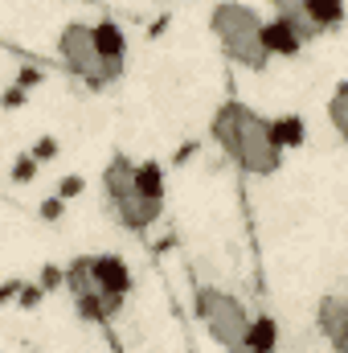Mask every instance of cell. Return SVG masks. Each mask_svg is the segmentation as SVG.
<instances>
[{"label":"cell","mask_w":348,"mask_h":353,"mask_svg":"<svg viewBox=\"0 0 348 353\" xmlns=\"http://www.w3.org/2000/svg\"><path fill=\"white\" fill-rule=\"evenodd\" d=\"M316 325H320V333L328 337L332 350L336 353L345 350V325H348V296L345 292L320 296V304H316Z\"/></svg>","instance_id":"cell-8"},{"label":"cell","mask_w":348,"mask_h":353,"mask_svg":"<svg viewBox=\"0 0 348 353\" xmlns=\"http://www.w3.org/2000/svg\"><path fill=\"white\" fill-rule=\"evenodd\" d=\"M262 41H266L270 62H274V58H299V54H303V41H299L287 25H279L274 17H266V25H262Z\"/></svg>","instance_id":"cell-9"},{"label":"cell","mask_w":348,"mask_h":353,"mask_svg":"<svg viewBox=\"0 0 348 353\" xmlns=\"http://www.w3.org/2000/svg\"><path fill=\"white\" fill-rule=\"evenodd\" d=\"M98 189H102L107 218L119 230H131V234L152 230L160 222L164 197H168V181H164V169L156 161H131L123 152H115L102 165Z\"/></svg>","instance_id":"cell-1"},{"label":"cell","mask_w":348,"mask_h":353,"mask_svg":"<svg viewBox=\"0 0 348 353\" xmlns=\"http://www.w3.org/2000/svg\"><path fill=\"white\" fill-rule=\"evenodd\" d=\"M274 350H279V325H274V316H250L246 353H274Z\"/></svg>","instance_id":"cell-10"},{"label":"cell","mask_w":348,"mask_h":353,"mask_svg":"<svg viewBox=\"0 0 348 353\" xmlns=\"http://www.w3.org/2000/svg\"><path fill=\"white\" fill-rule=\"evenodd\" d=\"M312 17H316L320 37L324 33H336L345 25V0H312Z\"/></svg>","instance_id":"cell-11"},{"label":"cell","mask_w":348,"mask_h":353,"mask_svg":"<svg viewBox=\"0 0 348 353\" xmlns=\"http://www.w3.org/2000/svg\"><path fill=\"white\" fill-rule=\"evenodd\" d=\"M270 17L279 25H287L303 46L320 41V29H316V17H312V0H270Z\"/></svg>","instance_id":"cell-7"},{"label":"cell","mask_w":348,"mask_h":353,"mask_svg":"<svg viewBox=\"0 0 348 353\" xmlns=\"http://www.w3.org/2000/svg\"><path fill=\"white\" fill-rule=\"evenodd\" d=\"M164 4H168V0H164Z\"/></svg>","instance_id":"cell-14"},{"label":"cell","mask_w":348,"mask_h":353,"mask_svg":"<svg viewBox=\"0 0 348 353\" xmlns=\"http://www.w3.org/2000/svg\"><path fill=\"white\" fill-rule=\"evenodd\" d=\"M193 312L221 353H246L250 308L242 296H234L230 288H217V283H197L193 288Z\"/></svg>","instance_id":"cell-6"},{"label":"cell","mask_w":348,"mask_h":353,"mask_svg":"<svg viewBox=\"0 0 348 353\" xmlns=\"http://www.w3.org/2000/svg\"><path fill=\"white\" fill-rule=\"evenodd\" d=\"M262 17L254 4L246 0H217L209 8V37L217 41L221 58L250 70V74H262L270 66V54H266V41H262Z\"/></svg>","instance_id":"cell-5"},{"label":"cell","mask_w":348,"mask_h":353,"mask_svg":"<svg viewBox=\"0 0 348 353\" xmlns=\"http://www.w3.org/2000/svg\"><path fill=\"white\" fill-rule=\"evenodd\" d=\"M58 62L87 90L115 87L127 70V33L115 21H66L58 29Z\"/></svg>","instance_id":"cell-3"},{"label":"cell","mask_w":348,"mask_h":353,"mask_svg":"<svg viewBox=\"0 0 348 353\" xmlns=\"http://www.w3.org/2000/svg\"><path fill=\"white\" fill-rule=\"evenodd\" d=\"M328 123H332V132H336V140H345L348 136V87L332 90V99H328Z\"/></svg>","instance_id":"cell-13"},{"label":"cell","mask_w":348,"mask_h":353,"mask_svg":"<svg viewBox=\"0 0 348 353\" xmlns=\"http://www.w3.org/2000/svg\"><path fill=\"white\" fill-rule=\"evenodd\" d=\"M270 123H274V140H279V148H283V152H287V148H299V144H303V136H307L299 115H283V119H270Z\"/></svg>","instance_id":"cell-12"},{"label":"cell","mask_w":348,"mask_h":353,"mask_svg":"<svg viewBox=\"0 0 348 353\" xmlns=\"http://www.w3.org/2000/svg\"><path fill=\"white\" fill-rule=\"evenodd\" d=\"M209 140L217 144V152L242 176H274L283 169V161H287V152L274 140L270 115L254 111L242 99L217 103V111L209 119Z\"/></svg>","instance_id":"cell-2"},{"label":"cell","mask_w":348,"mask_h":353,"mask_svg":"<svg viewBox=\"0 0 348 353\" xmlns=\"http://www.w3.org/2000/svg\"><path fill=\"white\" fill-rule=\"evenodd\" d=\"M62 279H66V292L74 300V312L90 325H111L123 312V304L135 288V275H131L127 259L111 255V251L70 259Z\"/></svg>","instance_id":"cell-4"}]
</instances>
